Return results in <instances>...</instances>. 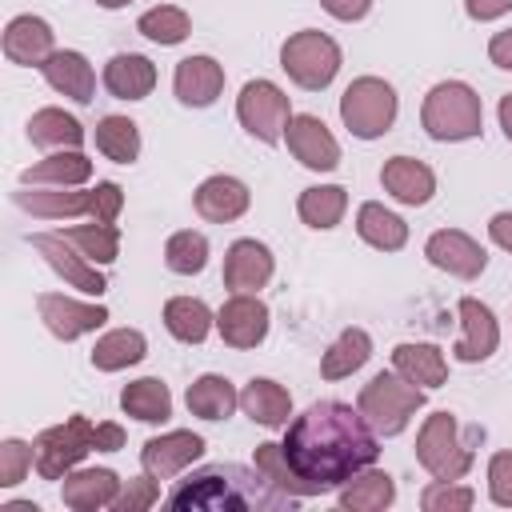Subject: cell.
Instances as JSON below:
<instances>
[{
    "instance_id": "cell-1",
    "label": "cell",
    "mask_w": 512,
    "mask_h": 512,
    "mask_svg": "<svg viewBox=\"0 0 512 512\" xmlns=\"http://www.w3.org/2000/svg\"><path fill=\"white\" fill-rule=\"evenodd\" d=\"M284 456L316 492H328L376 464L380 436L360 408L344 400H316L288 424Z\"/></svg>"
},
{
    "instance_id": "cell-2",
    "label": "cell",
    "mask_w": 512,
    "mask_h": 512,
    "mask_svg": "<svg viewBox=\"0 0 512 512\" xmlns=\"http://www.w3.org/2000/svg\"><path fill=\"white\" fill-rule=\"evenodd\" d=\"M284 500L292 496L272 488L260 476V468L248 472L240 464L200 468L168 492V508H180V512H248V508H280Z\"/></svg>"
},
{
    "instance_id": "cell-3",
    "label": "cell",
    "mask_w": 512,
    "mask_h": 512,
    "mask_svg": "<svg viewBox=\"0 0 512 512\" xmlns=\"http://www.w3.org/2000/svg\"><path fill=\"white\" fill-rule=\"evenodd\" d=\"M420 124L432 140L456 144V140H472L484 128V104L476 96L472 84L464 80H440L428 88L424 104H420Z\"/></svg>"
},
{
    "instance_id": "cell-4",
    "label": "cell",
    "mask_w": 512,
    "mask_h": 512,
    "mask_svg": "<svg viewBox=\"0 0 512 512\" xmlns=\"http://www.w3.org/2000/svg\"><path fill=\"white\" fill-rule=\"evenodd\" d=\"M356 408L376 428V436H400L408 428V420L416 416V408H424V388L412 384V380H404L396 368L392 372H376L360 388Z\"/></svg>"
},
{
    "instance_id": "cell-5",
    "label": "cell",
    "mask_w": 512,
    "mask_h": 512,
    "mask_svg": "<svg viewBox=\"0 0 512 512\" xmlns=\"http://www.w3.org/2000/svg\"><path fill=\"white\" fill-rule=\"evenodd\" d=\"M416 460L432 480H464L472 468V444L460 436L452 412H432L416 432Z\"/></svg>"
},
{
    "instance_id": "cell-6",
    "label": "cell",
    "mask_w": 512,
    "mask_h": 512,
    "mask_svg": "<svg viewBox=\"0 0 512 512\" xmlns=\"http://www.w3.org/2000/svg\"><path fill=\"white\" fill-rule=\"evenodd\" d=\"M396 112H400L396 88L388 80H380V76H356L340 96V120L360 140L384 136L396 124Z\"/></svg>"
},
{
    "instance_id": "cell-7",
    "label": "cell",
    "mask_w": 512,
    "mask_h": 512,
    "mask_svg": "<svg viewBox=\"0 0 512 512\" xmlns=\"http://www.w3.org/2000/svg\"><path fill=\"white\" fill-rule=\"evenodd\" d=\"M280 68L288 72V80L296 88H308V92H320L336 80L340 72V44L328 36V32H316V28H304V32H292L284 44H280Z\"/></svg>"
},
{
    "instance_id": "cell-8",
    "label": "cell",
    "mask_w": 512,
    "mask_h": 512,
    "mask_svg": "<svg viewBox=\"0 0 512 512\" xmlns=\"http://www.w3.org/2000/svg\"><path fill=\"white\" fill-rule=\"evenodd\" d=\"M40 480H64L88 452H96V424L88 416H68L32 440Z\"/></svg>"
},
{
    "instance_id": "cell-9",
    "label": "cell",
    "mask_w": 512,
    "mask_h": 512,
    "mask_svg": "<svg viewBox=\"0 0 512 512\" xmlns=\"http://www.w3.org/2000/svg\"><path fill=\"white\" fill-rule=\"evenodd\" d=\"M236 120L248 136H256L260 144H280L284 140V128L292 120V104H288V92L272 80H248L236 96Z\"/></svg>"
},
{
    "instance_id": "cell-10",
    "label": "cell",
    "mask_w": 512,
    "mask_h": 512,
    "mask_svg": "<svg viewBox=\"0 0 512 512\" xmlns=\"http://www.w3.org/2000/svg\"><path fill=\"white\" fill-rule=\"evenodd\" d=\"M28 244L48 260V268H52L68 288H76V292H84V296H100V292L108 288L100 264H92V260H88L76 244H68L60 232H32Z\"/></svg>"
},
{
    "instance_id": "cell-11",
    "label": "cell",
    "mask_w": 512,
    "mask_h": 512,
    "mask_svg": "<svg viewBox=\"0 0 512 512\" xmlns=\"http://www.w3.org/2000/svg\"><path fill=\"white\" fill-rule=\"evenodd\" d=\"M36 312L44 320V328L56 336V340H80L84 332H96L104 320H108V308L104 304H88V300H72L64 292H40L36 296Z\"/></svg>"
},
{
    "instance_id": "cell-12",
    "label": "cell",
    "mask_w": 512,
    "mask_h": 512,
    "mask_svg": "<svg viewBox=\"0 0 512 512\" xmlns=\"http://www.w3.org/2000/svg\"><path fill=\"white\" fill-rule=\"evenodd\" d=\"M216 332L228 348H256L268 336V304L256 292H232L216 312Z\"/></svg>"
},
{
    "instance_id": "cell-13",
    "label": "cell",
    "mask_w": 512,
    "mask_h": 512,
    "mask_svg": "<svg viewBox=\"0 0 512 512\" xmlns=\"http://www.w3.org/2000/svg\"><path fill=\"white\" fill-rule=\"evenodd\" d=\"M284 140H288V152H292L304 168H312V172H332V168L340 164V144H336V136H332L328 124H324L320 116H312V112H296V116L288 120V128H284Z\"/></svg>"
},
{
    "instance_id": "cell-14",
    "label": "cell",
    "mask_w": 512,
    "mask_h": 512,
    "mask_svg": "<svg viewBox=\"0 0 512 512\" xmlns=\"http://www.w3.org/2000/svg\"><path fill=\"white\" fill-rule=\"evenodd\" d=\"M200 456H204V436H200V432H188V428H176V432H164V436L144 440V448H140V468H144L152 480H172L176 472H184V468L196 464Z\"/></svg>"
},
{
    "instance_id": "cell-15",
    "label": "cell",
    "mask_w": 512,
    "mask_h": 512,
    "mask_svg": "<svg viewBox=\"0 0 512 512\" xmlns=\"http://www.w3.org/2000/svg\"><path fill=\"white\" fill-rule=\"evenodd\" d=\"M424 256H428V264H436L440 272L460 276V280H476L484 272V264H488V252L460 228L432 232L428 244H424Z\"/></svg>"
},
{
    "instance_id": "cell-16",
    "label": "cell",
    "mask_w": 512,
    "mask_h": 512,
    "mask_svg": "<svg viewBox=\"0 0 512 512\" xmlns=\"http://www.w3.org/2000/svg\"><path fill=\"white\" fill-rule=\"evenodd\" d=\"M276 272V260L268 252V244L244 236V240H232L228 252H224V284L232 292H260Z\"/></svg>"
},
{
    "instance_id": "cell-17",
    "label": "cell",
    "mask_w": 512,
    "mask_h": 512,
    "mask_svg": "<svg viewBox=\"0 0 512 512\" xmlns=\"http://www.w3.org/2000/svg\"><path fill=\"white\" fill-rule=\"evenodd\" d=\"M456 312H460L464 336L456 340L452 356H456L460 364H480V360H488V356L496 352V344H500V324H496L492 308L480 304L476 296H464V300L456 304Z\"/></svg>"
},
{
    "instance_id": "cell-18",
    "label": "cell",
    "mask_w": 512,
    "mask_h": 512,
    "mask_svg": "<svg viewBox=\"0 0 512 512\" xmlns=\"http://www.w3.org/2000/svg\"><path fill=\"white\" fill-rule=\"evenodd\" d=\"M56 52V36L48 28V20L24 12V16H12L4 24V56L20 68H40L48 56Z\"/></svg>"
},
{
    "instance_id": "cell-19",
    "label": "cell",
    "mask_w": 512,
    "mask_h": 512,
    "mask_svg": "<svg viewBox=\"0 0 512 512\" xmlns=\"http://www.w3.org/2000/svg\"><path fill=\"white\" fill-rule=\"evenodd\" d=\"M192 204H196V212H200L204 220H212V224H232V220H240V216L248 212L252 192H248L244 180L220 172V176H208V180L196 184Z\"/></svg>"
},
{
    "instance_id": "cell-20",
    "label": "cell",
    "mask_w": 512,
    "mask_h": 512,
    "mask_svg": "<svg viewBox=\"0 0 512 512\" xmlns=\"http://www.w3.org/2000/svg\"><path fill=\"white\" fill-rule=\"evenodd\" d=\"M172 92L188 108H208L224 92V68L212 56H184L172 72Z\"/></svg>"
},
{
    "instance_id": "cell-21",
    "label": "cell",
    "mask_w": 512,
    "mask_h": 512,
    "mask_svg": "<svg viewBox=\"0 0 512 512\" xmlns=\"http://www.w3.org/2000/svg\"><path fill=\"white\" fill-rule=\"evenodd\" d=\"M380 184H384V192L392 200H400L408 208H420L436 192V172L424 160H416V156H392L380 168Z\"/></svg>"
},
{
    "instance_id": "cell-22",
    "label": "cell",
    "mask_w": 512,
    "mask_h": 512,
    "mask_svg": "<svg viewBox=\"0 0 512 512\" xmlns=\"http://www.w3.org/2000/svg\"><path fill=\"white\" fill-rule=\"evenodd\" d=\"M120 488H124V480L112 468H72L64 476L60 500L76 512H96V508H112Z\"/></svg>"
},
{
    "instance_id": "cell-23",
    "label": "cell",
    "mask_w": 512,
    "mask_h": 512,
    "mask_svg": "<svg viewBox=\"0 0 512 512\" xmlns=\"http://www.w3.org/2000/svg\"><path fill=\"white\" fill-rule=\"evenodd\" d=\"M40 72H44V80H48L60 96H68V100H76V104H88V100L96 96V72H92V64H88V56L76 52V48H56V52L40 64Z\"/></svg>"
},
{
    "instance_id": "cell-24",
    "label": "cell",
    "mask_w": 512,
    "mask_h": 512,
    "mask_svg": "<svg viewBox=\"0 0 512 512\" xmlns=\"http://www.w3.org/2000/svg\"><path fill=\"white\" fill-rule=\"evenodd\" d=\"M24 212L32 216H44V220H64V216H92V188L80 192V188H60V184H32V192H16L12 196Z\"/></svg>"
},
{
    "instance_id": "cell-25",
    "label": "cell",
    "mask_w": 512,
    "mask_h": 512,
    "mask_svg": "<svg viewBox=\"0 0 512 512\" xmlns=\"http://www.w3.org/2000/svg\"><path fill=\"white\" fill-rule=\"evenodd\" d=\"M104 88L116 100H144L156 88V64L140 52H116L104 64Z\"/></svg>"
},
{
    "instance_id": "cell-26",
    "label": "cell",
    "mask_w": 512,
    "mask_h": 512,
    "mask_svg": "<svg viewBox=\"0 0 512 512\" xmlns=\"http://www.w3.org/2000/svg\"><path fill=\"white\" fill-rule=\"evenodd\" d=\"M240 408H244V416H252L264 428H284L292 416V396L284 384H276L268 376H252L240 392Z\"/></svg>"
},
{
    "instance_id": "cell-27",
    "label": "cell",
    "mask_w": 512,
    "mask_h": 512,
    "mask_svg": "<svg viewBox=\"0 0 512 512\" xmlns=\"http://www.w3.org/2000/svg\"><path fill=\"white\" fill-rule=\"evenodd\" d=\"M24 184H60V188H80L92 180V160L80 148H60L48 152L44 160H36L32 168L20 172Z\"/></svg>"
},
{
    "instance_id": "cell-28",
    "label": "cell",
    "mask_w": 512,
    "mask_h": 512,
    "mask_svg": "<svg viewBox=\"0 0 512 512\" xmlns=\"http://www.w3.org/2000/svg\"><path fill=\"white\" fill-rule=\"evenodd\" d=\"M184 404H188V412L200 416V420H228V416L240 408V392L232 388L228 376L204 372V376H196V380L188 384Z\"/></svg>"
},
{
    "instance_id": "cell-29",
    "label": "cell",
    "mask_w": 512,
    "mask_h": 512,
    "mask_svg": "<svg viewBox=\"0 0 512 512\" xmlns=\"http://www.w3.org/2000/svg\"><path fill=\"white\" fill-rule=\"evenodd\" d=\"M392 368L420 384V388H440L448 380V360L436 344H396L392 348Z\"/></svg>"
},
{
    "instance_id": "cell-30",
    "label": "cell",
    "mask_w": 512,
    "mask_h": 512,
    "mask_svg": "<svg viewBox=\"0 0 512 512\" xmlns=\"http://www.w3.org/2000/svg\"><path fill=\"white\" fill-rule=\"evenodd\" d=\"M120 408H124V416H132V420H140V424H164V420L172 416V392H168L164 380L140 376V380L124 384Z\"/></svg>"
},
{
    "instance_id": "cell-31",
    "label": "cell",
    "mask_w": 512,
    "mask_h": 512,
    "mask_svg": "<svg viewBox=\"0 0 512 512\" xmlns=\"http://www.w3.org/2000/svg\"><path fill=\"white\" fill-rule=\"evenodd\" d=\"M356 232H360L364 244H372L380 252H400L408 244V224L396 212H388L384 204H376V200H364L356 208Z\"/></svg>"
},
{
    "instance_id": "cell-32",
    "label": "cell",
    "mask_w": 512,
    "mask_h": 512,
    "mask_svg": "<svg viewBox=\"0 0 512 512\" xmlns=\"http://www.w3.org/2000/svg\"><path fill=\"white\" fill-rule=\"evenodd\" d=\"M144 352H148V340H144L140 328H112V332H104L92 344V356L88 360H92L96 372H120V368L140 364Z\"/></svg>"
},
{
    "instance_id": "cell-33",
    "label": "cell",
    "mask_w": 512,
    "mask_h": 512,
    "mask_svg": "<svg viewBox=\"0 0 512 512\" xmlns=\"http://www.w3.org/2000/svg\"><path fill=\"white\" fill-rule=\"evenodd\" d=\"M392 500H396V480L380 468H364L348 484H340V508L344 512H380Z\"/></svg>"
},
{
    "instance_id": "cell-34",
    "label": "cell",
    "mask_w": 512,
    "mask_h": 512,
    "mask_svg": "<svg viewBox=\"0 0 512 512\" xmlns=\"http://www.w3.org/2000/svg\"><path fill=\"white\" fill-rule=\"evenodd\" d=\"M368 356H372V336L364 328H344L328 344V352L320 356V376L324 380H344V376L360 372L368 364Z\"/></svg>"
},
{
    "instance_id": "cell-35",
    "label": "cell",
    "mask_w": 512,
    "mask_h": 512,
    "mask_svg": "<svg viewBox=\"0 0 512 512\" xmlns=\"http://www.w3.org/2000/svg\"><path fill=\"white\" fill-rule=\"evenodd\" d=\"M252 468H260V476L272 484V488H280L284 496H292V500H304V496H320L296 468H292V460L284 456V444H272V440H264V444H256V456H252Z\"/></svg>"
},
{
    "instance_id": "cell-36",
    "label": "cell",
    "mask_w": 512,
    "mask_h": 512,
    "mask_svg": "<svg viewBox=\"0 0 512 512\" xmlns=\"http://www.w3.org/2000/svg\"><path fill=\"white\" fill-rule=\"evenodd\" d=\"M28 140H32L36 148H52V152H60V148H80V144H84V128H80V120L68 116L64 108H40V112L28 116Z\"/></svg>"
},
{
    "instance_id": "cell-37",
    "label": "cell",
    "mask_w": 512,
    "mask_h": 512,
    "mask_svg": "<svg viewBox=\"0 0 512 512\" xmlns=\"http://www.w3.org/2000/svg\"><path fill=\"white\" fill-rule=\"evenodd\" d=\"M212 324H216L212 308H208L204 300H196V296H172V300L164 304V328H168L180 344H200V340L212 332Z\"/></svg>"
},
{
    "instance_id": "cell-38",
    "label": "cell",
    "mask_w": 512,
    "mask_h": 512,
    "mask_svg": "<svg viewBox=\"0 0 512 512\" xmlns=\"http://www.w3.org/2000/svg\"><path fill=\"white\" fill-rule=\"evenodd\" d=\"M344 208H348V192H344L340 184H312V188H304L300 200H296L300 220H304L308 228H320V232L336 228V224L344 220Z\"/></svg>"
},
{
    "instance_id": "cell-39",
    "label": "cell",
    "mask_w": 512,
    "mask_h": 512,
    "mask_svg": "<svg viewBox=\"0 0 512 512\" xmlns=\"http://www.w3.org/2000/svg\"><path fill=\"white\" fill-rule=\"evenodd\" d=\"M92 140H96V152L116 160V164H132L140 156V128L128 116H104L96 124Z\"/></svg>"
},
{
    "instance_id": "cell-40",
    "label": "cell",
    "mask_w": 512,
    "mask_h": 512,
    "mask_svg": "<svg viewBox=\"0 0 512 512\" xmlns=\"http://www.w3.org/2000/svg\"><path fill=\"white\" fill-rule=\"evenodd\" d=\"M68 244H76L92 264H112L120 256V228L116 224H104V220H92V224H72L60 232Z\"/></svg>"
},
{
    "instance_id": "cell-41",
    "label": "cell",
    "mask_w": 512,
    "mask_h": 512,
    "mask_svg": "<svg viewBox=\"0 0 512 512\" xmlns=\"http://www.w3.org/2000/svg\"><path fill=\"white\" fill-rule=\"evenodd\" d=\"M164 264H168V272H176V276H196V272H204V264H208V236H204V232H192V228L172 232V236L164 240Z\"/></svg>"
},
{
    "instance_id": "cell-42",
    "label": "cell",
    "mask_w": 512,
    "mask_h": 512,
    "mask_svg": "<svg viewBox=\"0 0 512 512\" xmlns=\"http://www.w3.org/2000/svg\"><path fill=\"white\" fill-rule=\"evenodd\" d=\"M136 32L148 36L152 44H180V40H188L192 20H188V12L176 8V4H156V8H148V12L136 20Z\"/></svg>"
},
{
    "instance_id": "cell-43",
    "label": "cell",
    "mask_w": 512,
    "mask_h": 512,
    "mask_svg": "<svg viewBox=\"0 0 512 512\" xmlns=\"http://www.w3.org/2000/svg\"><path fill=\"white\" fill-rule=\"evenodd\" d=\"M476 504V492L456 484V480H432L420 492V508L424 512H468Z\"/></svg>"
},
{
    "instance_id": "cell-44",
    "label": "cell",
    "mask_w": 512,
    "mask_h": 512,
    "mask_svg": "<svg viewBox=\"0 0 512 512\" xmlns=\"http://www.w3.org/2000/svg\"><path fill=\"white\" fill-rule=\"evenodd\" d=\"M28 468H36V452H32V444L8 436V440L0 444V488H16V484L28 476Z\"/></svg>"
},
{
    "instance_id": "cell-45",
    "label": "cell",
    "mask_w": 512,
    "mask_h": 512,
    "mask_svg": "<svg viewBox=\"0 0 512 512\" xmlns=\"http://www.w3.org/2000/svg\"><path fill=\"white\" fill-rule=\"evenodd\" d=\"M160 480H152L148 472L144 476H136V480H128V488H120V496H116V512H140V508H152L156 500H160V488H156Z\"/></svg>"
},
{
    "instance_id": "cell-46",
    "label": "cell",
    "mask_w": 512,
    "mask_h": 512,
    "mask_svg": "<svg viewBox=\"0 0 512 512\" xmlns=\"http://www.w3.org/2000/svg\"><path fill=\"white\" fill-rule=\"evenodd\" d=\"M488 496L500 508H512V452H492L488 460Z\"/></svg>"
},
{
    "instance_id": "cell-47",
    "label": "cell",
    "mask_w": 512,
    "mask_h": 512,
    "mask_svg": "<svg viewBox=\"0 0 512 512\" xmlns=\"http://www.w3.org/2000/svg\"><path fill=\"white\" fill-rule=\"evenodd\" d=\"M120 208H124V192H120V184H112V180H100V184L92 188V220L116 224Z\"/></svg>"
},
{
    "instance_id": "cell-48",
    "label": "cell",
    "mask_w": 512,
    "mask_h": 512,
    "mask_svg": "<svg viewBox=\"0 0 512 512\" xmlns=\"http://www.w3.org/2000/svg\"><path fill=\"white\" fill-rule=\"evenodd\" d=\"M320 8L336 20H344V24H356L372 12V0H320Z\"/></svg>"
},
{
    "instance_id": "cell-49",
    "label": "cell",
    "mask_w": 512,
    "mask_h": 512,
    "mask_svg": "<svg viewBox=\"0 0 512 512\" xmlns=\"http://www.w3.org/2000/svg\"><path fill=\"white\" fill-rule=\"evenodd\" d=\"M464 12L484 24V20H500L504 12H512V0H464Z\"/></svg>"
},
{
    "instance_id": "cell-50",
    "label": "cell",
    "mask_w": 512,
    "mask_h": 512,
    "mask_svg": "<svg viewBox=\"0 0 512 512\" xmlns=\"http://www.w3.org/2000/svg\"><path fill=\"white\" fill-rule=\"evenodd\" d=\"M488 60H492L496 68H504V72H512V28H504V32H496V36L488 40Z\"/></svg>"
},
{
    "instance_id": "cell-51",
    "label": "cell",
    "mask_w": 512,
    "mask_h": 512,
    "mask_svg": "<svg viewBox=\"0 0 512 512\" xmlns=\"http://www.w3.org/2000/svg\"><path fill=\"white\" fill-rule=\"evenodd\" d=\"M488 236H492V244H500L504 252H512V212H496L488 220Z\"/></svg>"
},
{
    "instance_id": "cell-52",
    "label": "cell",
    "mask_w": 512,
    "mask_h": 512,
    "mask_svg": "<svg viewBox=\"0 0 512 512\" xmlns=\"http://www.w3.org/2000/svg\"><path fill=\"white\" fill-rule=\"evenodd\" d=\"M124 448V428L120 424H96V452H116Z\"/></svg>"
},
{
    "instance_id": "cell-53",
    "label": "cell",
    "mask_w": 512,
    "mask_h": 512,
    "mask_svg": "<svg viewBox=\"0 0 512 512\" xmlns=\"http://www.w3.org/2000/svg\"><path fill=\"white\" fill-rule=\"evenodd\" d=\"M496 116H500V128H504V136L512 140V92H508V96H500V108H496Z\"/></svg>"
},
{
    "instance_id": "cell-54",
    "label": "cell",
    "mask_w": 512,
    "mask_h": 512,
    "mask_svg": "<svg viewBox=\"0 0 512 512\" xmlns=\"http://www.w3.org/2000/svg\"><path fill=\"white\" fill-rule=\"evenodd\" d=\"M4 512H40L32 500H24V504H4Z\"/></svg>"
},
{
    "instance_id": "cell-55",
    "label": "cell",
    "mask_w": 512,
    "mask_h": 512,
    "mask_svg": "<svg viewBox=\"0 0 512 512\" xmlns=\"http://www.w3.org/2000/svg\"><path fill=\"white\" fill-rule=\"evenodd\" d=\"M100 8H124V4H132V0H96Z\"/></svg>"
}]
</instances>
